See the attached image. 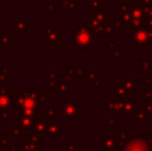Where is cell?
Listing matches in <instances>:
<instances>
[{
    "label": "cell",
    "mask_w": 152,
    "mask_h": 151,
    "mask_svg": "<svg viewBox=\"0 0 152 151\" xmlns=\"http://www.w3.org/2000/svg\"><path fill=\"white\" fill-rule=\"evenodd\" d=\"M52 29H53V27H46V26H44L42 28V34L44 35V36H47V35H48L49 33L52 31Z\"/></svg>",
    "instance_id": "30"
},
{
    "label": "cell",
    "mask_w": 152,
    "mask_h": 151,
    "mask_svg": "<svg viewBox=\"0 0 152 151\" xmlns=\"http://www.w3.org/2000/svg\"><path fill=\"white\" fill-rule=\"evenodd\" d=\"M108 48H109V50H115V49H117V42L116 40H114V42H109Z\"/></svg>",
    "instance_id": "34"
},
{
    "label": "cell",
    "mask_w": 152,
    "mask_h": 151,
    "mask_svg": "<svg viewBox=\"0 0 152 151\" xmlns=\"http://www.w3.org/2000/svg\"><path fill=\"white\" fill-rule=\"evenodd\" d=\"M132 4H124V3H118L117 5V10L119 12H123V14H126V12H130L132 10Z\"/></svg>",
    "instance_id": "21"
},
{
    "label": "cell",
    "mask_w": 152,
    "mask_h": 151,
    "mask_svg": "<svg viewBox=\"0 0 152 151\" xmlns=\"http://www.w3.org/2000/svg\"><path fill=\"white\" fill-rule=\"evenodd\" d=\"M122 85L127 92H136V79H123Z\"/></svg>",
    "instance_id": "8"
},
{
    "label": "cell",
    "mask_w": 152,
    "mask_h": 151,
    "mask_svg": "<svg viewBox=\"0 0 152 151\" xmlns=\"http://www.w3.org/2000/svg\"><path fill=\"white\" fill-rule=\"evenodd\" d=\"M10 135H14V137L16 138V139H18L20 136L23 135V127L21 126V125H16V126L14 127V129L10 131Z\"/></svg>",
    "instance_id": "23"
},
{
    "label": "cell",
    "mask_w": 152,
    "mask_h": 151,
    "mask_svg": "<svg viewBox=\"0 0 152 151\" xmlns=\"http://www.w3.org/2000/svg\"><path fill=\"white\" fill-rule=\"evenodd\" d=\"M4 57V51L3 50H0V61L2 60V58Z\"/></svg>",
    "instance_id": "39"
},
{
    "label": "cell",
    "mask_w": 152,
    "mask_h": 151,
    "mask_svg": "<svg viewBox=\"0 0 152 151\" xmlns=\"http://www.w3.org/2000/svg\"><path fill=\"white\" fill-rule=\"evenodd\" d=\"M58 77L56 73V69H52L51 71V74L48 76V79H47V85H48V87H50V88H53V87H56V78Z\"/></svg>",
    "instance_id": "11"
},
{
    "label": "cell",
    "mask_w": 152,
    "mask_h": 151,
    "mask_svg": "<svg viewBox=\"0 0 152 151\" xmlns=\"http://www.w3.org/2000/svg\"><path fill=\"white\" fill-rule=\"evenodd\" d=\"M47 9H48V12H56V4H51L49 3L48 5H47Z\"/></svg>",
    "instance_id": "35"
},
{
    "label": "cell",
    "mask_w": 152,
    "mask_h": 151,
    "mask_svg": "<svg viewBox=\"0 0 152 151\" xmlns=\"http://www.w3.org/2000/svg\"><path fill=\"white\" fill-rule=\"evenodd\" d=\"M75 40L76 44L82 49H87L91 47L94 42V33L89 27H86L83 22L75 28Z\"/></svg>",
    "instance_id": "2"
},
{
    "label": "cell",
    "mask_w": 152,
    "mask_h": 151,
    "mask_svg": "<svg viewBox=\"0 0 152 151\" xmlns=\"http://www.w3.org/2000/svg\"><path fill=\"white\" fill-rule=\"evenodd\" d=\"M24 150L25 151H37V146L36 144L32 143L28 139L24 141Z\"/></svg>",
    "instance_id": "22"
},
{
    "label": "cell",
    "mask_w": 152,
    "mask_h": 151,
    "mask_svg": "<svg viewBox=\"0 0 152 151\" xmlns=\"http://www.w3.org/2000/svg\"><path fill=\"white\" fill-rule=\"evenodd\" d=\"M42 116H46L48 118V124L51 123V119L53 116L56 115V107H51L49 109H47L46 111H42Z\"/></svg>",
    "instance_id": "17"
},
{
    "label": "cell",
    "mask_w": 152,
    "mask_h": 151,
    "mask_svg": "<svg viewBox=\"0 0 152 151\" xmlns=\"http://www.w3.org/2000/svg\"><path fill=\"white\" fill-rule=\"evenodd\" d=\"M10 151H19V146L17 145H12V147H10Z\"/></svg>",
    "instance_id": "37"
},
{
    "label": "cell",
    "mask_w": 152,
    "mask_h": 151,
    "mask_svg": "<svg viewBox=\"0 0 152 151\" xmlns=\"http://www.w3.org/2000/svg\"><path fill=\"white\" fill-rule=\"evenodd\" d=\"M48 133L52 135V138L55 139L56 136L59 133V126L54 122H51L48 124Z\"/></svg>",
    "instance_id": "14"
},
{
    "label": "cell",
    "mask_w": 152,
    "mask_h": 151,
    "mask_svg": "<svg viewBox=\"0 0 152 151\" xmlns=\"http://www.w3.org/2000/svg\"><path fill=\"white\" fill-rule=\"evenodd\" d=\"M14 40V36L10 34L8 31H5L4 34L1 36V44H4V46H8L10 42Z\"/></svg>",
    "instance_id": "20"
},
{
    "label": "cell",
    "mask_w": 152,
    "mask_h": 151,
    "mask_svg": "<svg viewBox=\"0 0 152 151\" xmlns=\"http://www.w3.org/2000/svg\"><path fill=\"white\" fill-rule=\"evenodd\" d=\"M87 78L89 79V82L92 83V84H93V83L97 80V79H96V75L94 74V71H92V69H90V74H89Z\"/></svg>",
    "instance_id": "29"
},
{
    "label": "cell",
    "mask_w": 152,
    "mask_h": 151,
    "mask_svg": "<svg viewBox=\"0 0 152 151\" xmlns=\"http://www.w3.org/2000/svg\"><path fill=\"white\" fill-rule=\"evenodd\" d=\"M88 75L85 74L84 69H76V78H87Z\"/></svg>",
    "instance_id": "28"
},
{
    "label": "cell",
    "mask_w": 152,
    "mask_h": 151,
    "mask_svg": "<svg viewBox=\"0 0 152 151\" xmlns=\"http://www.w3.org/2000/svg\"><path fill=\"white\" fill-rule=\"evenodd\" d=\"M100 83H102V79H98V80H96L95 82L93 83V85H94V86H98Z\"/></svg>",
    "instance_id": "38"
},
{
    "label": "cell",
    "mask_w": 152,
    "mask_h": 151,
    "mask_svg": "<svg viewBox=\"0 0 152 151\" xmlns=\"http://www.w3.org/2000/svg\"><path fill=\"white\" fill-rule=\"evenodd\" d=\"M8 144H10V140H8V136L6 135H1L0 136V148L4 149V148H7Z\"/></svg>",
    "instance_id": "25"
},
{
    "label": "cell",
    "mask_w": 152,
    "mask_h": 151,
    "mask_svg": "<svg viewBox=\"0 0 152 151\" xmlns=\"http://www.w3.org/2000/svg\"><path fill=\"white\" fill-rule=\"evenodd\" d=\"M10 71L6 69H1L0 71V83H5L7 84L10 82Z\"/></svg>",
    "instance_id": "18"
},
{
    "label": "cell",
    "mask_w": 152,
    "mask_h": 151,
    "mask_svg": "<svg viewBox=\"0 0 152 151\" xmlns=\"http://www.w3.org/2000/svg\"><path fill=\"white\" fill-rule=\"evenodd\" d=\"M90 5L93 7L95 14L102 12V0H90Z\"/></svg>",
    "instance_id": "15"
},
{
    "label": "cell",
    "mask_w": 152,
    "mask_h": 151,
    "mask_svg": "<svg viewBox=\"0 0 152 151\" xmlns=\"http://www.w3.org/2000/svg\"><path fill=\"white\" fill-rule=\"evenodd\" d=\"M8 112L7 111H0V119L1 120H7L8 119Z\"/></svg>",
    "instance_id": "32"
},
{
    "label": "cell",
    "mask_w": 152,
    "mask_h": 151,
    "mask_svg": "<svg viewBox=\"0 0 152 151\" xmlns=\"http://www.w3.org/2000/svg\"><path fill=\"white\" fill-rule=\"evenodd\" d=\"M149 79H142V80H141V82H142V84L143 83H144V84H146V83H149Z\"/></svg>",
    "instance_id": "40"
},
{
    "label": "cell",
    "mask_w": 152,
    "mask_h": 151,
    "mask_svg": "<svg viewBox=\"0 0 152 151\" xmlns=\"http://www.w3.org/2000/svg\"><path fill=\"white\" fill-rule=\"evenodd\" d=\"M141 95L144 97H147V98H151L152 97V89H146L145 92H142Z\"/></svg>",
    "instance_id": "31"
},
{
    "label": "cell",
    "mask_w": 152,
    "mask_h": 151,
    "mask_svg": "<svg viewBox=\"0 0 152 151\" xmlns=\"http://www.w3.org/2000/svg\"><path fill=\"white\" fill-rule=\"evenodd\" d=\"M46 99H47L46 92H37V94H36V103H37L38 107H40L46 101Z\"/></svg>",
    "instance_id": "24"
},
{
    "label": "cell",
    "mask_w": 152,
    "mask_h": 151,
    "mask_svg": "<svg viewBox=\"0 0 152 151\" xmlns=\"http://www.w3.org/2000/svg\"><path fill=\"white\" fill-rule=\"evenodd\" d=\"M141 71H142V74H149V73H150V60L142 61V65H141Z\"/></svg>",
    "instance_id": "26"
},
{
    "label": "cell",
    "mask_w": 152,
    "mask_h": 151,
    "mask_svg": "<svg viewBox=\"0 0 152 151\" xmlns=\"http://www.w3.org/2000/svg\"><path fill=\"white\" fill-rule=\"evenodd\" d=\"M118 21L121 22L122 26H132V21H134V19H132L130 12H126V14L123 15V17L118 19Z\"/></svg>",
    "instance_id": "12"
},
{
    "label": "cell",
    "mask_w": 152,
    "mask_h": 151,
    "mask_svg": "<svg viewBox=\"0 0 152 151\" xmlns=\"http://www.w3.org/2000/svg\"><path fill=\"white\" fill-rule=\"evenodd\" d=\"M94 18L97 19L99 22L102 23H106L107 19H108V14L107 12H99V14H95Z\"/></svg>",
    "instance_id": "27"
},
{
    "label": "cell",
    "mask_w": 152,
    "mask_h": 151,
    "mask_svg": "<svg viewBox=\"0 0 152 151\" xmlns=\"http://www.w3.org/2000/svg\"><path fill=\"white\" fill-rule=\"evenodd\" d=\"M126 92H127V91L125 90V88H124L122 84H119L118 86H117V88L113 89V94H114V96L118 95V97H124V96H126Z\"/></svg>",
    "instance_id": "16"
},
{
    "label": "cell",
    "mask_w": 152,
    "mask_h": 151,
    "mask_svg": "<svg viewBox=\"0 0 152 151\" xmlns=\"http://www.w3.org/2000/svg\"><path fill=\"white\" fill-rule=\"evenodd\" d=\"M27 30H28V26H27V24L24 22L22 17H20V18L18 19V21H17V23L15 24L14 31H27Z\"/></svg>",
    "instance_id": "13"
},
{
    "label": "cell",
    "mask_w": 152,
    "mask_h": 151,
    "mask_svg": "<svg viewBox=\"0 0 152 151\" xmlns=\"http://www.w3.org/2000/svg\"><path fill=\"white\" fill-rule=\"evenodd\" d=\"M0 44H1V36H0Z\"/></svg>",
    "instance_id": "41"
},
{
    "label": "cell",
    "mask_w": 152,
    "mask_h": 151,
    "mask_svg": "<svg viewBox=\"0 0 152 151\" xmlns=\"http://www.w3.org/2000/svg\"><path fill=\"white\" fill-rule=\"evenodd\" d=\"M28 140L34 144H42V135L38 133H36V131H33V133H32V135H29Z\"/></svg>",
    "instance_id": "19"
},
{
    "label": "cell",
    "mask_w": 152,
    "mask_h": 151,
    "mask_svg": "<svg viewBox=\"0 0 152 151\" xmlns=\"http://www.w3.org/2000/svg\"><path fill=\"white\" fill-rule=\"evenodd\" d=\"M47 44L49 46H54L57 42L60 40L61 38V32L58 30H56V27H53L52 31L47 35Z\"/></svg>",
    "instance_id": "7"
},
{
    "label": "cell",
    "mask_w": 152,
    "mask_h": 151,
    "mask_svg": "<svg viewBox=\"0 0 152 151\" xmlns=\"http://www.w3.org/2000/svg\"><path fill=\"white\" fill-rule=\"evenodd\" d=\"M79 103H65L62 101L61 103V109L63 116L66 118V120H74L75 117L79 115Z\"/></svg>",
    "instance_id": "5"
},
{
    "label": "cell",
    "mask_w": 152,
    "mask_h": 151,
    "mask_svg": "<svg viewBox=\"0 0 152 151\" xmlns=\"http://www.w3.org/2000/svg\"><path fill=\"white\" fill-rule=\"evenodd\" d=\"M146 24L147 26H148V28H150L152 30V19H149V20L146 21Z\"/></svg>",
    "instance_id": "36"
},
{
    "label": "cell",
    "mask_w": 152,
    "mask_h": 151,
    "mask_svg": "<svg viewBox=\"0 0 152 151\" xmlns=\"http://www.w3.org/2000/svg\"><path fill=\"white\" fill-rule=\"evenodd\" d=\"M122 58V51H115V53L113 54V59L117 60V59Z\"/></svg>",
    "instance_id": "33"
},
{
    "label": "cell",
    "mask_w": 152,
    "mask_h": 151,
    "mask_svg": "<svg viewBox=\"0 0 152 151\" xmlns=\"http://www.w3.org/2000/svg\"><path fill=\"white\" fill-rule=\"evenodd\" d=\"M37 92V88L35 87H26L15 98L14 105L20 107V109H30L36 112L38 107L37 103H36Z\"/></svg>",
    "instance_id": "1"
},
{
    "label": "cell",
    "mask_w": 152,
    "mask_h": 151,
    "mask_svg": "<svg viewBox=\"0 0 152 151\" xmlns=\"http://www.w3.org/2000/svg\"><path fill=\"white\" fill-rule=\"evenodd\" d=\"M36 122H37V118H36L35 115L20 117V125L25 129H31L32 127L35 126Z\"/></svg>",
    "instance_id": "6"
},
{
    "label": "cell",
    "mask_w": 152,
    "mask_h": 151,
    "mask_svg": "<svg viewBox=\"0 0 152 151\" xmlns=\"http://www.w3.org/2000/svg\"><path fill=\"white\" fill-rule=\"evenodd\" d=\"M7 90L5 87L0 89V111H7L14 104V93L8 92Z\"/></svg>",
    "instance_id": "4"
},
{
    "label": "cell",
    "mask_w": 152,
    "mask_h": 151,
    "mask_svg": "<svg viewBox=\"0 0 152 151\" xmlns=\"http://www.w3.org/2000/svg\"><path fill=\"white\" fill-rule=\"evenodd\" d=\"M132 44L140 46V44H147L152 40V30L148 27L145 28H132Z\"/></svg>",
    "instance_id": "3"
},
{
    "label": "cell",
    "mask_w": 152,
    "mask_h": 151,
    "mask_svg": "<svg viewBox=\"0 0 152 151\" xmlns=\"http://www.w3.org/2000/svg\"><path fill=\"white\" fill-rule=\"evenodd\" d=\"M34 131L40 133V135H47L48 133V124L45 121H37L34 126Z\"/></svg>",
    "instance_id": "10"
},
{
    "label": "cell",
    "mask_w": 152,
    "mask_h": 151,
    "mask_svg": "<svg viewBox=\"0 0 152 151\" xmlns=\"http://www.w3.org/2000/svg\"><path fill=\"white\" fill-rule=\"evenodd\" d=\"M56 91L61 95L62 97H64L66 95V93H68L70 91L69 88V82L65 83H58L56 85Z\"/></svg>",
    "instance_id": "9"
}]
</instances>
